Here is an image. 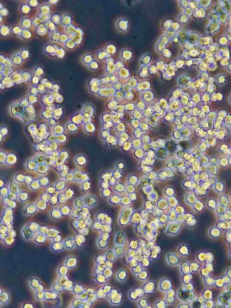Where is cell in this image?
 Listing matches in <instances>:
<instances>
[{
    "label": "cell",
    "instance_id": "obj_1",
    "mask_svg": "<svg viewBox=\"0 0 231 308\" xmlns=\"http://www.w3.org/2000/svg\"><path fill=\"white\" fill-rule=\"evenodd\" d=\"M72 172L74 174V182L75 183H81L90 180L87 174L82 170L75 169L73 170Z\"/></svg>",
    "mask_w": 231,
    "mask_h": 308
},
{
    "label": "cell",
    "instance_id": "obj_2",
    "mask_svg": "<svg viewBox=\"0 0 231 308\" xmlns=\"http://www.w3.org/2000/svg\"><path fill=\"white\" fill-rule=\"evenodd\" d=\"M85 206L93 207L97 203L98 199L96 196L93 194H86L83 196Z\"/></svg>",
    "mask_w": 231,
    "mask_h": 308
},
{
    "label": "cell",
    "instance_id": "obj_3",
    "mask_svg": "<svg viewBox=\"0 0 231 308\" xmlns=\"http://www.w3.org/2000/svg\"><path fill=\"white\" fill-rule=\"evenodd\" d=\"M53 185L57 192H63L67 188V181L63 179L57 180Z\"/></svg>",
    "mask_w": 231,
    "mask_h": 308
},
{
    "label": "cell",
    "instance_id": "obj_4",
    "mask_svg": "<svg viewBox=\"0 0 231 308\" xmlns=\"http://www.w3.org/2000/svg\"><path fill=\"white\" fill-rule=\"evenodd\" d=\"M74 163L75 165L80 167L85 166L87 164L85 156L83 154H79L75 157Z\"/></svg>",
    "mask_w": 231,
    "mask_h": 308
},
{
    "label": "cell",
    "instance_id": "obj_5",
    "mask_svg": "<svg viewBox=\"0 0 231 308\" xmlns=\"http://www.w3.org/2000/svg\"><path fill=\"white\" fill-rule=\"evenodd\" d=\"M8 186L10 192L16 195H18L21 191L20 188L19 183H17L14 180L9 182L8 184Z\"/></svg>",
    "mask_w": 231,
    "mask_h": 308
},
{
    "label": "cell",
    "instance_id": "obj_6",
    "mask_svg": "<svg viewBox=\"0 0 231 308\" xmlns=\"http://www.w3.org/2000/svg\"><path fill=\"white\" fill-rule=\"evenodd\" d=\"M30 199V193L26 190H21L17 195V200L21 203H25Z\"/></svg>",
    "mask_w": 231,
    "mask_h": 308
},
{
    "label": "cell",
    "instance_id": "obj_7",
    "mask_svg": "<svg viewBox=\"0 0 231 308\" xmlns=\"http://www.w3.org/2000/svg\"><path fill=\"white\" fill-rule=\"evenodd\" d=\"M28 187L30 190L33 192L37 191L39 188H41L38 179H33L32 181L28 185Z\"/></svg>",
    "mask_w": 231,
    "mask_h": 308
},
{
    "label": "cell",
    "instance_id": "obj_8",
    "mask_svg": "<svg viewBox=\"0 0 231 308\" xmlns=\"http://www.w3.org/2000/svg\"><path fill=\"white\" fill-rule=\"evenodd\" d=\"M91 183H90V180L85 181L84 182L80 183V189L81 192L85 194L90 191L91 189Z\"/></svg>",
    "mask_w": 231,
    "mask_h": 308
},
{
    "label": "cell",
    "instance_id": "obj_9",
    "mask_svg": "<svg viewBox=\"0 0 231 308\" xmlns=\"http://www.w3.org/2000/svg\"><path fill=\"white\" fill-rule=\"evenodd\" d=\"M38 181L40 184L41 187L43 188H46L50 184V181L48 177L46 176H43L39 177L38 178Z\"/></svg>",
    "mask_w": 231,
    "mask_h": 308
},
{
    "label": "cell",
    "instance_id": "obj_10",
    "mask_svg": "<svg viewBox=\"0 0 231 308\" xmlns=\"http://www.w3.org/2000/svg\"><path fill=\"white\" fill-rule=\"evenodd\" d=\"M45 192L51 196L58 194H57L58 192L56 191L53 184H50L45 188Z\"/></svg>",
    "mask_w": 231,
    "mask_h": 308
},
{
    "label": "cell",
    "instance_id": "obj_11",
    "mask_svg": "<svg viewBox=\"0 0 231 308\" xmlns=\"http://www.w3.org/2000/svg\"><path fill=\"white\" fill-rule=\"evenodd\" d=\"M73 204L75 208H82L85 206L83 197H79L75 199Z\"/></svg>",
    "mask_w": 231,
    "mask_h": 308
},
{
    "label": "cell",
    "instance_id": "obj_12",
    "mask_svg": "<svg viewBox=\"0 0 231 308\" xmlns=\"http://www.w3.org/2000/svg\"><path fill=\"white\" fill-rule=\"evenodd\" d=\"M26 176V175H24L23 174L18 173L14 175L13 180L19 184L25 183Z\"/></svg>",
    "mask_w": 231,
    "mask_h": 308
},
{
    "label": "cell",
    "instance_id": "obj_13",
    "mask_svg": "<svg viewBox=\"0 0 231 308\" xmlns=\"http://www.w3.org/2000/svg\"><path fill=\"white\" fill-rule=\"evenodd\" d=\"M0 190H1V199H4L8 198L9 193L10 192V190L9 189L8 185H7L2 188H0Z\"/></svg>",
    "mask_w": 231,
    "mask_h": 308
},
{
    "label": "cell",
    "instance_id": "obj_14",
    "mask_svg": "<svg viewBox=\"0 0 231 308\" xmlns=\"http://www.w3.org/2000/svg\"><path fill=\"white\" fill-rule=\"evenodd\" d=\"M62 192H63L64 195L66 196L68 200L73 198V196H74V192L73 191L72 188H67L66 190H65Z\"/></svg>",
    "mask_w": 231,
    "mask_h": 308
},
{
    "label": "cell",
    "instance_id": "obj_15",
    "mask_svg": "<svg viewBox=\"0 0 231 308\" xmlns=\"http://www.w3.org/2000/svg\"><path fill=\"white\" fill-rule=\"evenodd\" d=\"M49 202L51 205H56L58 204V203H59V202H58V194L51 196Z\"/></svg>",
    "mask_w": 231,
    "mask_h": 308
},
{
    "label": "cell",
    "instance_id": "obj_16",
    "mask_svg": "<svg viewBox=\"0 0 231 308\" xmlns=\"http://www.w3.org/2000/svg\"><path fill=\"white\" fill-rule=\"evenodd\" d=\"M65 180L67 182L69 183L74 182V174L72 171H69L67 176L65 177Z\"/></svg>",
    "mask_w": 231,
    "mask_h": 308
}]
</instances>
